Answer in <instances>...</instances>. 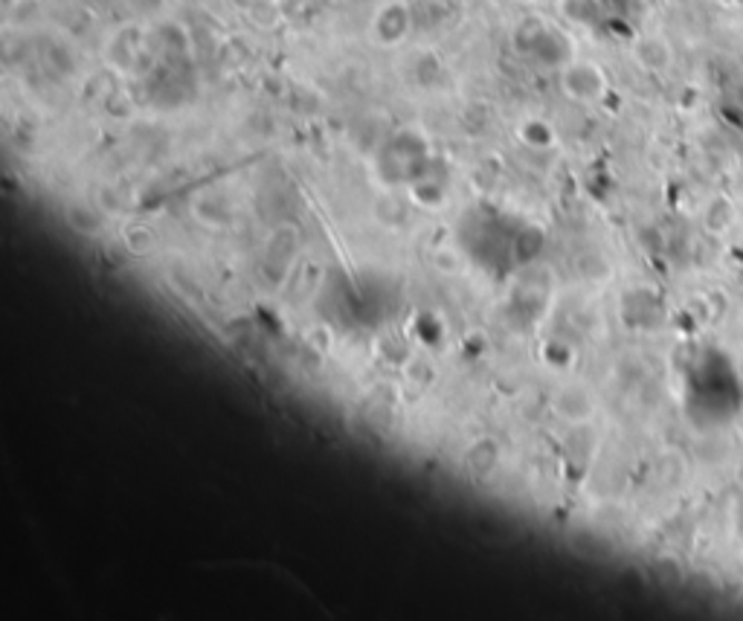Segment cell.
I'll return each instance as SVG.
<instances>
[{"label": "cell", "instance_id": "cell-2", "mask_svg": "<svg viewBox=\"0 0 743 621\" xmlns=\"http://www.w3.org/2000/svg\"><path fill=\"white\" fill-rule=\"evenodd\" d=\"M564 90L578 102H598L607 93V76L596 65L581 61L564 70Z\"/></svg>", "mask_w": 743, "mask_h": 621}, {"label": "cell", "instance_id": "cell-1", "mask_svg": "<svg viewBox=\"0 0 743 621\" xmlns=\"http://www.w3.org/2000/svg\"><path fill=\"white\" fill-rule=\"evenodd\" d=\"M553 407L560 422L573 424V427H581V424H587L589 418L596 415V398H593V393H589L587 386L564 384L558 393H555Z\"/></svg>", "mask_w": 743, "mask_h": 621}]
</instances>
